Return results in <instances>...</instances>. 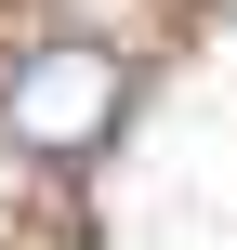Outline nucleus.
I'll list each match as a JSON object with an SVG mask.
<instances>
[{"instance_id": "f257e3e1", "label": "nucleus", "mask_w": 237, "mask_h": 250, "mask_svg": "<svg viewBox=\"0 0 237 250\" xmlns=\"http://www.w3.org/2000/svg\"><path fill=\"white\" fill-rule=\"evenodd\" d=\"M119 119H132V53H106V40H40V53H13V79H0V132H13L26 158H53V171L106 158Z\"/></svg>"}, {"instance_id": "f03ea898", "label": "nucleus", "mask_w": 237, "mask_h": 250, "mask_svg": "<svg viewBox=\"0 0 237 250\" xmlns=\"http://www.w3.org/2000/svg\"><path fill=\"white\" fill-rule=\"evenodd\" d=\"M13 250H66V237H13Z\"/></svg>"}]
</instances>
